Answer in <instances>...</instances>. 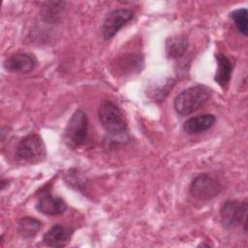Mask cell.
<instances>
[{
  "instance_id": "8992f818",
  "label": "cell",
  "mask_w": 248,
  "mask_h": 248,
  "mask_svg": "<svg viewBox=\"0 0 248 248\" xmlns=\"http://www.w3.org/2000/svg\"><path fill=\"white\" fill-rule=\"evenodd\" d=\"M222 190V184L219 179L211 173H201L191 182L189 193L191 196L200 201H209Z\"/></svg>"
},
{
  "instance_id": "7c38bea8",
  "label": "cell",
  "mask_w": 248,
  "mask_h": 248,
  "mask_svg": "<svg viewBox=\"0 0 248 248\" xmlns=\"http://www.w3.org/2000/svg\"><path fill=\"white\" fill-rule=\"evenodd\" d=\"M174 84L175 80L170 78L155 81L147 86L146 95L154 102H163L170 94Z\"/></svg>"
},
{
  "instance_id": "ac0fdd59",
  "label": "cell",
  "mask_w": 248,
  "mask_h": 248,
  "mask_svg": "<svg viewBox=\"0 0 248 248\" xmlns=\"http://www.w3.org/2000/svg\"><path fill=\"white\" fill-rule=\"evenodd\" d=\"M231 18L233 20L237 30L244 36H247L248 25H247V9L240 8L232 11L231 14Z\"/></svg>"
},
{
  "instance_id": "7a4b0ae2",
  "label": "cell",
  "mask_w": 248,
  "mask_h": 248,
  "mask_svg": "<svg viewBox=\"0 0 248 248\" xmlns=\"http://www.w3.org/2000/svg\"><path fill=\"white\" fill-rule=\"evenodd\" d=\"M15 157L20 164H38L46 157V144L42 137L32 133L25 136L17 144Z\"/></svg>"
},
{
  "instance_id": "e0dca14e",
  "label": "cell",
  "mask_w": 248,
  "mask_h": 248,
  "mask_svg": "<svg viewBox=\"0 0 248 248\" xmlns=\"http://www.w3.org/2000/svg\"><path fill=\"white\" fill-rule=\"evenodd\" d=\"M64 2H46L41 8V17L45 22L55 23L63 14Z\"/></svg>"
},
{
  "instance_id": "2e32d148",
  "label": "cell",
  "mask_w": 248,
  "mask_h": 248,
  "mask_svg": "<svg viewBox=\"0 0 248 248\" xmlns=\"http://www.w3.org/2000/svg\"><path fill=\"white\" fill-rule=\"evenodd\" d=\"M42 222L34 217L25 216L21 218L16 225L17 233L26 239L33 238L41 230Z\"/></svg>"
},
{
  "instance_id": "9a60e30c",
  "label": "cell",
  "mask_w": 248,
  "mask_h": 248,
  "mask_svg": "<svg viewBox=\"0 0 248 248\" xmlns=\"http://www.w3.org/2000/svg\"><path fill=\"white\" fill-rule=\"evenodd\" d=\"M188 40L182 35L171 36L166 41V54L170 59L182 57L188 48Z\"/></svg>"
},
{
  "instance_id": "6da1fadb",
  "label": "cell",
  "mask_w": 248,
  "mask_h": 248,
  "mask_svg": "<svg viewBox=\"0 0 248 248\" xmlns=\"http://www.w3.org/2000/svg\"><path fill=\"white\" fill-rule=\"evenodd\" d=\"M210 97V88L204 84H197L181 91L175 97L173 107L179 115H189L202 108Z\"/></svg>"
},
{
  "instance_id": "5bb4252c",
  "label": "cell",
  "mask_w": 248,
  "mask_h": 248,
  "mask_svg": "<svg viewBox=\"0 0 248 248\" xmlns=\"http://www.w3.org/2000/svg\"><path fill=\"white\" fill-rule=\"evenodd\" d=\"M143 66V58L138 54L124 55L116 59L115 67L113 70L120 72L121 75L133 74L135 72H140Z\"/></svg>"
},
{
  "instance_id": "ba28073f",
  "label": "cell",
  "mask_w": 248,
  "mask_h": 248,
  "mask_svg": "<svg viewBox=\"0 0 248 248\" xmlns=\"http://www.w3.org/2000/svg\"><path fill=\"white\" fill-rule=\"evenodd\" d=\"M36 208L45 215L54 216L64 213L67 209V204L62 198L52 196L49 188H44L39 194Z\"/></svg>"
},
{
  "instance_id": "8fae6325",
  "label": "cell",
  "mask_w": 248,
  "mask_h": 248,
  "mask_svg": "<svg viewBox=\"0 0 248 248\" xmlns=\"http://www.w3.org/2000/svg\"><path fill=\"white\" fill-rule=\"evenodd\" d=\"M216 121V117L213 114H202L195 117H191L183 124V130L188 135H198L210 129Z\"/></svg>"
},
{
  "instance_id": "3957f363",
  "label": "cell",
  "mask_w": 248,
  "mask_h": 248,
  "mask_svg": "<svg viewBox=\"0 0 248 248\" xmlns=\"http://www.w3.org/2000/svg\"><path fill=\"white\" fill-rule=\"evenodd\" d=\"M98 116L102 127L113 137L127 133V122L120 108L108 100L101 102L98 108Z\"/></svg>"
},
{
  "instance_id": "4fadbf2b",
  "label": "cell",
  "mask_w": 248,
  "mask_h": 248,
  "mask_svg": "<svg viewBox=\"0 0 248 248\" xmlns=\"http://www.w3.org/2000/svg\"><path fill=\"white\" fill-rule=\"evenodd\" d=\"M215 58L217 61V70L214 79L222 88L225 89L231 80L232 65L230 59L224 53H216Z\"/></svg>"
},
{
  "instance_id": "52a82bcc",
  "label": "cell",
  "mask_w": 248,
  "mask_h": 248,
  "mask_svg": "<svg viewBox=\"0 0 248 248\" xmlns=\"http://www.w3.org/2000/svg\"><path fill=\"white\" fill-rule=\"evenodd\" d=\"M134 17V13L129 9H115L109 12L102 24V35L105 40H110L118 31Z\"/></svg>"
},
{
  "instance_id": "277c9868",
  "label": "cell",
  "mask_w": 248,
  "mask_h": 248,
  "mask_svg": "<svg viewBox=\"0 0 248 248\" xmlns=\"http://www.w3.org/2000/svg\"><path fill=\"white\" fill-rule=\"evenodd\" d=\"M88 137V118L82 109H77L69 119L63 134L64 143L71 149L83 145Z\"/></svg>"
},
{
  "instance_id": "9c48e42d",
  "label": "cell",
  "mask_w": 248,
  "mask_h": 248,
  "mask_svg": "<svg viewBox=\"0 0 248 248\" xmlns=\"http://www.w3.org/2000/svg\"><path fill=\"white\" fill-rule=\"evenodd\" d=\"M37 59L32 53L16 52L4 61V68L11 73L27 74L34 70Z\"/></svg>"
},
{
  "instance_id": "30bf717a",
  "label": "cell",
  "mask_w": 248,
  "mask_h": 248,
  "mask_svg": "<svg viewBox=\"0 0 248 248\" xmlns=\"http://www.w3.org/2000/svg\"><path fill=\"white\" fill-rule=\"evenodd\" d=\"M73 233L72 228L56 224L44 234L43 242L50 247H64L70 242Z\"/></svg>"
},
{
  "instance_id": "5b68a950",
  "label": "cell",
  "mask_w": 248,
  "mask_h": 248,
  "mask_svg": "<svg viewBox=\"0 0 248 248\" xmlns=\"http://www.w3.org/2000/svg\"><path fill=\"white\" fill-rule=\"evenodd\" d=\"M220 218L222 225L226 229H232L241 225L246 231L247 201H226L220 208Z\"/></svg>"
}]
</instances>
